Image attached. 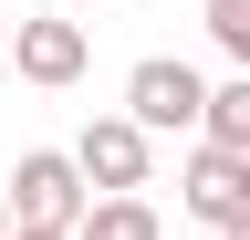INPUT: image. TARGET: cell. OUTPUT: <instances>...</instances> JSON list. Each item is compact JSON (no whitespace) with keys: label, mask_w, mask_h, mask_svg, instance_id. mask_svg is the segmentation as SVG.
Segmentation results:
<instances>
[{"label":"cell","mask_w":250,"mask_h":240,"mask_svg":"<svg viewBox=\"0 0 250 240\" xmlns=\"http://www.w3.org/2000/svg\"><path fill=\"white\" fill-rule=\"evenodd\" d=\"M0 188H11V219L21 230H83L94 219V177H83L73 146H21Z\"/></svg>","instance_id":"1"},{"label":"cell","mask_w":250,"mask_h":240,"mask_svg":"<svg viewBox=\"0 0 250 240\" xmlns=\"http://www.w3.org/2000/svg\"><path fill=\"white\" fill-rule=\"evenodd\" d=\"M198 21H208V42H219V52H229V63L250 73V0H208Z\"/></svg>","instance_id":"8"},{"label":"cell","mask_w":250,"mask_h":240,"mask_svg":"<svg viewBox=\"0 0 250 240\" xmlns=\"http://www.w3.org/2000/svg\"><path fill=\"white\" fill-rule=\"evenodd\" d=\"M73 157L94 177V198H146V157H156V136L136 126V115H94V126L73 136Z\"/></svg>","instance_id":"4"},{"label":"cell","mask_w":250,"mask_h":240,"mask_svg":"<svg viewBox=\"0 0 250 240\" xmlns=\"http://www.w3.org/2000/svg\"><path fill=\"white\" fill-rule=\"evenodd\" d=\"M62 11H104V0H62Z\"/></svg>","instance_id":"12"},{"label":"cell","mask_w":250,"mask_h":240,"mask_svg":"<svg viewBox=\"0 0 250 240\" xmlns=\"http://www.w3.org/2000/svg\"><path fill=\"white\" fill-rule=\"evenodd\" d=\"M11 240H83V230H11Z\"/></svg>","instance_id":"9"},{"label":"cell","mask_w":250,"mask_h":240,"mask_svg":"<svg viewBox=\"0 0 250 240\" xmlns=\"http://www.w3.org/2000/svg\"><path fill=\"white\" fill-rule=\"evenodd\" d=\"M83 240H167V230H156V209H146V198H94Z\"/></svg>","instance_id":"7"},{"label":"cell","mask_w":250,"mask_h":240,"mask_svg":"<svg viewBox=\"0 0 250 240\" xmlns=\"http://www.w3.org/2000/svg\"><path fill=\"white\" fill-rule=\"evenodd\" d=\"M83 63H94V42H83V21H73V11H31L21 32H11V73H21V84H42V94L83 84Z\"/></svg>","instance_id":"5"},{"label":"cell","mask_w":250,"mask_h":240,"mask_svg":"<svg viewBox=\"0 0 250 240\" xmlns=\"http://www.w3.org/2000/svg\"><path fill=\"white\" fill-rule=\"evenodd\" d=\"M11 32H21V21H11V11H0V52H11Z\"/></svg>","instance_id":"11"},{"label":"cell","mask_w":250,"mask_h":240,"mask_svg":"<svg viewBox=\"0 0 250 240\" xmlns=\"http://www.w3.org/2000/svg\"><path fill=\"white\" fill-rule=\"evenodd\" d=\"M229 240H250V219H240V230H229Z\"/></svg>","instance_id":"13"},{"label":"cell","mask_w":250,"mask_h":240,"mask_svg":"<svg viewBox=\"0 0 250 240\" xmlns=\"http://www.w3.org/2000/svg\"><path fill=\"white\" fill-rule=\"evenodd\" d=\"M177 209H188V219H208L219 240H229V230L250 219V157H240V146H208V136H198V157L177 167Z\"/></svg>","instance_id":"3"},{"label":"cell","mask_w":250,"mask_h":240,"mask_svg":"<svg viewBox=\"0 0 250 240\" xmlns=\"http://www.w3.org/2000/svg\"><path fill=\"white\" fill-rule=\"evenodd\" d=\"M208 94L219 84L198 63H177V52H146L136 73H125V115H136L146 136H188V126H208Z\"/></svg>","instance_id":"2"},{"label":"cell","mask_w":250,"mask_h":240,"mask_svg":"<svg viewBox=\"0 0 250 240\" xmlns=\"http://www.w3.org/2000/svg\"><path fill=\"white\" fill-rule=\"evenodd\" d=\"M11 230H21V219H11V188H0V240H11Z\"/></svg>","instance_id":"10"},{"label":"cell","mask_w":250,"mask_h":240,"mask_svg":"<svg viewBox=\"0 0 250 240\" xmlns=\"http://www.w3.org/2000/svg\"><path fill=\"white\" fill-rule=\"evenodd\" d=\"M208 146H240V157H250V73H229V84H219V94H208V126H198Z\"/></svg>","instance_id":"6"}]
</instances>
